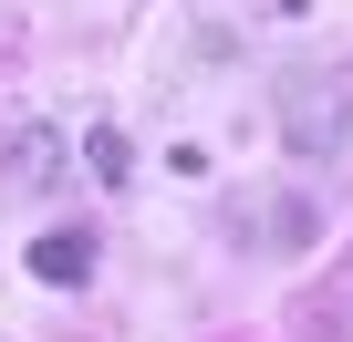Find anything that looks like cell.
<instances>
[{
    "instance_id": "1",
    "label": "cell",
    "mask_w": 353,
    "mask_h": 342,
    "mask_svg": "<svg viewBox=\"0 0 353 342\" xmlns=\"http://www.w3.org/2000/svg\"><path fill=\"white\" fill-rule=\"evenodd\" d=\"M281 135L301 156H343L353 135V83L343 73H281Z\"/></svg>"
},
{
    "instance_id": "2",
    "label": "cell",
    "mask_w": 353,
    "mask_h": 342,
    "mask_svg": "<svg viewBox=\"0 0 353 342\" xmlns=\"http://www.w3.org/2000/svg\"><path fill=\"white\" fill-rule=\"evenodd\" d=\"M32 280H52V290L94 280V239H83V228H42V239H32Z\"/></svg>"
},
{
    "instance_id": "3",
    "label": "cell",
    "mask_w": 353,
    "mask_h": 342,
    "mask_svg": "<svg viewBox=\"0 0 353 342\" xmlns=\"http://www.w3.org/2000/svg\"><path fill=\"white\" fill-rule=\"evenodd\" d=\"M0 166H11L21 187H42V177H52V135H42V125H21V135H11V156H0Z\"/></svg>"
}]
</instances>
